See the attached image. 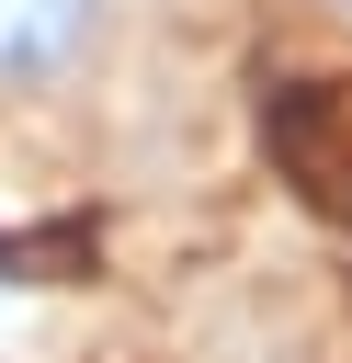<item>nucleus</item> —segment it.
<instances>
[{"label":"nucleus","instance_id":"f257e3e1","mask_svg":"<svg viewBox=\"0 0 352 363\" xmlns=\"http://www.w3.org/2000/svg\"><path fill=\"white\" fill-rule=\"evenodd\" d=\"M102 45V0H0V91H57Z\"/></svg>","mask_w":352,"mask_h":363},{"label":"nucleus","instance_id":"f03ea898","mask_svg":"<svg viewBox=\"0 0 352 363\" xmlns=\"http://www.w3.org/2000/svg\"><path fill=\"white\" fill-rule=\"evenodd\" d=\"M329 11H352V0H329Z\"/></svg>","mask_w":352,"mask_h":363}]
</instances>
